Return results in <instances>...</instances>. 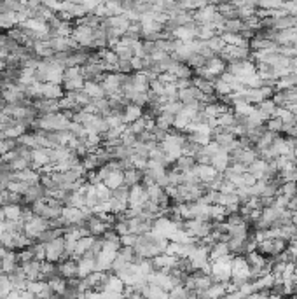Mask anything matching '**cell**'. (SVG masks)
Wrapping results in <instances>:
<instances>
[{"instance_id":"6da1fadb","label":"cell","mask_w":297,"mask_h":299,"mask_svg":"<svg viewBox=\"0 0 297 299\" xmlns=\"http://www.w3.org/2000/svg\"><path fill=\"white\" fill-rule=\"evenodd\" d=\"M70 37L79 44V47H86V49H93V42H95V30L84 27V25H75L73 23L72 34Z\"/></svg>"},{"instance_id":"7a4b0ae2","label":"cell","mask_w":297,"mask_h":299,"mask_svg":"<svg viewBox=\"0 0 297 299\" xmlns=\"http://www.w3.org/2000/svg\"><path fill=\"white\" fill-rule=\"evenodd\" d=\"M47 229H49V221H46V219L42 217H37V215H33V217L25 224V234H27L30 240H33V242H37L40 234Z\"/></svg>"},{"instance_id":"3957f363","label":"cell","mask_w":297,"mask_h":299,"mask_svg":"<svg viewBox=\"0 0 297 299\" xmlns=\"http://www.w3.org/2000/svg\"><path fill=\"white\" fill-rule=\"evenodd\" d=\"M65 259V240L58 238L51 243H46V261L58 264L60 261Z\"/></svg>"},{"instance_id":"277c9868","label":"cell","mask_w":297,"mask_h":299,"mask_svg":"<svg viewBox=\"0 0 297 299\" xmlns=\"http://www.w3.org/2000/svg\"><path fill=\"white\" fill-rule=\"evenodd\" d=\"M56 268H58V276H62L65 280L79 278V259H75V257L60 261L58 264H56Z\"/></svg>"},{"instance_id":"5b68a950","label":"cell","mask_w":297,"mask_h":299,"mask_svg":"<svg viewBox=\"0 0 297 299\" xmlns=\"http://www.w3.org/2000/svg\"><path fill=\"white\" fill-rule=\"evenodd\" d=\"M101 86H103L107 96L123 93V91H121V86H123V75H121V74H117V72L107 74V75H105V79H103V82H101Z\"/></svg>"},{"instance_id":"8992f818","label":"cell","mask_w":297,"mask_h":299,"mask_svg":"<svg viewBox=\"0 0 297 299\" xmlns=\"http://www.w3.org/2000/svg\"><path fill=\"white\" fill-rule=\"evenodd\" d=\"M33 107L37 109L39 115H49V114H60L62 112V104L60 100H37L33 102Z\"/></svg>"},{"instance_id":"52a82bcc","label":"cell","mask_w":297,"mask_h":299,"mask_svg":"<svg viewBox=\"0 0 297 299\" xmlns=\"http://www.w3.org/2000/svg\"><path fill=\"white\" fill-rule=\"evenodd\" d=\"M47 194V191L44 189L42 184H35V186H30L28 191L23 194V207H32L33 203L44 199Z\"/></svg>"},{"instance_id":"ba28073f","label":"cell","mask_w":297,"mask_h":299,"mask_svg":"<svg viewBox=\"0 0 297 299\" xmlns=\"http://www.w3.org/2000/svg\"><path fill=\"white\" fill-rule=\"evenodd\" d=\"M63 96H65V89L62 84H53V82L40 84V98L42 100H62Z\"/></svg>"},{"instance_id":"9c48e42d","label":"cell","mask_w":297,"mask_h":299,"mask_svg":"<svg viewBox=\"0 0 297 299\" xmlns=\"http://www.w3.org/2000/svg\"><path fill=\"white\" fill-rule=\"evenodd\" d=\"M86 227H88L89 234H91L93 238H101L108 229H110V227L107 226V223H105V221H101V219L98 217V215H95V214H93V217L89 219L88 223H86Z\"/></svg>"},{"instance_id":"30bf717a","label":"cell","mask_w":297,"mask_h":299,"mask_svg":"<svg viewBox=\"0 0 297 299\" xmlns=\"http://www.w3.org/2000/svg\"><path fill=\"white\" fill-rule=\"evenodd\" d=\"M147 201V191L142 184L135 186V187L130 189V198H128V203L132 208H140Z\"/></svg>"},{"instance_id":"8fae6325","label":"cell","mask_w":297,"mask_h":299,"mask_svg":"<svg viewBox=\"0 0 297 299\" xmlns=\"http://www.w3.org/2000/svg\"><path fill=\"white\" fill-rule=\"evenodd\" d=\"M16 268H20L16 252H12V250H5V254L2 256V259H0V269H2V273L9 275V273L14 271Z\"/></svg>"},{"instance_id":"7c38bea8","label":"cell","mask_w":297,"mask_h":299,"mask_svg":"<svg viewBox=\"0 0 297 299\" xmlns=\"http://www.w3.org/2000/svg\"><path fill=\"white\" fill-rule=\"evenodd\" d=\"M7 278L12 285V291H25V289H27L28 280H27V276H25L23 269H21V266L20 268H16L14 271L9 273Z\"/></svg>"},{"instance_id":"4fadbf2b","label":"cell","mask_w":297,"mask_h":299,"mask_svg":"<svg viewBox=\"0 0 297 299\" xmlns=\"http://www.w3.org/2000/svg\"><path fill=\"white\" fill-rule=\"evenodd\" d=\"M142 117H143V109L136 107V105H133V104L128 105L123 112V123L126 124V126H130V124H133L135 121H138V119H142Z\"/></svg>"},{"instance_id":"5bb4252c","label":"cell","mask_w":297,"mask_h":299,"mask_svg":"<svg viewBox=\"0 0 297 299\" xmlns=\"http://www.w3.org/2000/svg\"><path fill=\"white\" fill-rule=\"evenodd\" d=\"M143 182V172L136 168H130L124 172V186L128 189L135 187V186H140Z\"/></svg>"},{"instance_id":"9a60e30c","label":"cell","mask_w":297,"mask_h":299,"mask_svg":"<svg viewBox=\"0 0 297 299\" xmlns=\"http://www.w3.org/2000/svg\"><path fill=\"white\" fill-rule=\"evenodd\" d=\"M49 156H47V150L46 149H35L32 152V170L39 172L42 166L49 165Z\"/></svg>"},{"instance_id":"2e32d148","label":"cell","mask_w":297,"mask_h":299,"mask_svg":"<svg viewBox=\"0 0 297 299\" xmlns=\"http://www.w3.org/2000/svg\"><path fill=\"white\" fill-rule=\"evenodd\" d=\"M82 91L93 100V102H97V100H101V98H107V93H105L103 86L101 84H97V82H86Z\"/></svg>"},{"instance_id":"e0dca14e","label":"cell","mask_w":297,"mask_h":299,"mask_svg":"<svg viewBox=\"0 0 297 299\" xmlns=\"http://www.w3.org/2000/svg\"><path fill=\"white\" fill-rule=\"evenodd\" d=\"M14 175H16V181L18 182H25V184H28V186L40 184V173L35 172V170H32V168L25 170V172H18V173H14Z\"/></svg>"},{"instance_id":"ac0fdd59","label":"cell","mask_w":297,"mask_h":299,"mask_svg":"<svg viewBox=\"0 0 297 299\" xmlns=\"http://www.w3.org/2000/svg\"><path fill=\"white\" fill-rule=\"evenodd\" d=\"M95 271H97V259H89V257L79 259V278H86Z\"/></svg>"},{"instance_id":"d6986e66","label":"cell","mask_w":297,"mask_h":299,"mask_svg":"<svg viewBox=\"0 0 297 299\" xmlns=\"http://www.w3.org/2000/svg\"><path fill=\"white\" fill-rule=\"evenodd\" d=\"M54 276H58V268H56V264H54V262H49V261L40 262L39 280L40 282H49V280H53Z\"/></svg>"},{"instance_id":"ffe728a7","label":"cell","mask_w":297,"mask_h":299,"mask_svg":"<svg viewBox=\"0 0 297 299\" xmlns=\"http://www.w3.org/2000/svg\"><path fill=\"white\" fill-rule=\"evenodd\" d=\"M133 88L138 93H149L151 89V81L145 75V72H136L133 74Z\"/></svg>"},{"instance_id":"44dd1931","label":"cell","mask_w":297,"mask_h":299,"mask_svg":"<svg viewBox=\"0 0 297 299\" xmlns=\"http://www.w3.org/2000/svg\"><path fill=\"white\" fill-rule=\"evenodd\" d=\"M21 269H23V273H25V276H27L28 282L39 280V276H40V261L27 262V264L21 266Z\"/></svg>"},{"instance_id":"7402d4cb","label":"cell","mask_w":297,"mask_h":299,"mask_svg":"<svg viewBox=\"0 0 297 299\" xmlns=\"http://www.w3.org/2000/svg\"><path fill=\"white\" fill-rule=\"evenodd\" d=\"M93 242H95V238H93V236L79 238L77 243H75V249H73V257H75V259H81V257L84 256L89 249H91Z\"/></svg>"},{"instance_id":"603a6c76","label":"cell","mask_w":297,"mask_h":299,"mask_svg":"<svg viewBox=\"0 0 297 299\" xmlns=\"http://www.w3.org/2000/svg\"><path fill=\"white\" fill-rule=\"evenodd\" d=\"M124 291H126V285H124V282L121 280L119 276H116L114 273H110L103 292H116V294H124Z\"/></svg>"},{"instance_id":"cb8c5ba5","label":"cell","mask_w":297,"mask_h":299,"mask_svg":"<svg viewBox=\"0 0 297 299\" xmlns=\"http://www.w3.org/2000/svg\"><path fill=\"white\" fill-rule=\"evenodd\" d=\"M196 166V159L191 156H178L177 161H175V165L171 166L173 170H177V172H182V173H187L191 172V170Z\"/></svg>"},{"instance_id":"d4e9b609","label":"cell","mask_w":297,"mask_h":299,"mask_svg":"<svg viewBox=\"0 0 297 299\" xmlns=\"http://www.w3.org/2000/svg\"><path fill=\"white\" fill-rule=\"evenodd\" d=\"M110 191H116L121 186H124V172H110V175L107 177V181L103 182Z\"/></svg>"},{"instance_id":"484cf974","label":"cell","mask_w":297,"mask_h":299,"mask_svg":"<svg viewBox=\"0 0 297 299\" xmlns=\"http://www.w3.org/2000/svg\"><path fill=\"white\" fill-rule=\"evenodd\" d=\"M47 284H49L53 294L58 296V298H62V296L65 294L66 287H68V285H66V280H65V278H62V276H54L53 280H49Z\"/></svg>"},{"instance_id":"4316f807","label":"cell","mask_w":297,"mask_h":299,"mask_svg":"<svg viewBox=\"0 0 297 299\" xmlns=\"http://www.w3.org/2000/svg\"><path fill=\"white\" fill-rule=\"evenodd\" d=\"M173 121H175V115L161 112V114L156 117V126L161 128V130H165V131H171V128H173Z\"/></svg>"},{"instance_id":"83f0119b","label":"cell","mask_w":297,"mask_h":299,"mask_svg":"<svg viewBox=\"0 0 297 299\" xmlns=\"http://www.w3.org/2000/svg\"><path fill=\"white\" fill-rule=\"evenodd\" d=\"M2 212L5 215V221H20L23 207L21 205H7V207L2 208Z\"/></svg>"},{"instance_id":"f1b7e54d","label":"cell","mask_w":297,"mask_h":299,"mask_svg":"<svg viewBox=\"0 0 297 299\" xmlns=\"http://www.w3.org/2000/svg\"><path fill=\"white\" fill-rule=\"evenodd\" d=\"M16 257H18V264L23 266L30 261H35V254H33V245L28 247V249H23L20 252H16Z\"/></svg>"},{"instance_id":"f546056e","label":"cell","mask_w":297,"mask_h":299,"mask_svg":"<svg viewBox=\"0 0 297 299\" xmlns=\"http://www.w3.org/2000/svg\"><path fill=\"white\" fill-rule=\"evenodd\" d=\"M46 289H47V282L35 280V282H28V284H27V291L30 292V294H33L35 298L42 294V292L46 291Z\"/></svg>"},{"instance_id":"4dcf8cb0","label":"cell","mask_w":297,"mask_h":299,"mask_svg":"<svg viewBox=\"0 0 297 299\" xmlns=\"http://www.w3.org/2000/svg\"><path fill=\"white\" fill-rule=\"evenodd\" d=\"M12 292V285L5 273H0V299H5Z\"/></svg>"},{"instance_id":"1f68e13d","label":"cell","mask_w":297,"mask_h":299,"mask_svg":"<svg viewBox=\"0 0 297 299\" xmlns=\"http://www.w3.org/2000/svg\"><path fill=\"white\" fill-rule=\"evenodd\" d=\"M126 131L130 135H133V137H138V135H142L143 131H145V119H138V121H135L133 124H130V126H126Z\"/></svg>"},{"instance_id":"d6a6232c","label":"cell","mask_w":297,"mask_h":299,"mask_svg":"<svg viewBox=\"0 0 297 299\" xmlns=\"http://www.w3.org/2000/svg\"><path fill=\"white\" fill-rule=\"evenodd\" d=\"M95 187H97V196H98V199H100V203L110 201V198H112V191H110L107 186L98 184V186H95Z\"/></svg>"},{"instance_id":"836d02e7","label":"cell","mask_w":297,"mask_h":299,"mask_svg":"<svg viewBox=\"0 0 297 299\" xmlns=\"http://www.w3.org/2000/svg\"><path fill=\"white\" fill-rule=\"evenodd\" d=\"M182 107L184 105L180 104V102H168V104L163 105V111L165 114H170V115H178V112L182 111Z\"/></svg>"},{"instance_id":"e575fe53","label":"cell","mask_w":297,"mask_h":299,"mask_svg":"<svg viewBox=\"0 0 297 299\" xmlns=\"http://www.w3.org/2000/svg\"><path fill=\"white\" fill-rule=\"evenodd\" d=\"M116 72L121 74V75H132V74H135V72H133L132 62H124V60H119V62H117Z\"/></svg>"},{"instance_id":"d590c367","label":"cell","mask_w":297,"mask_h":299,"mask_svg":"<svg viewBox=\"0 0 297 299\" xmlns=\"http://www.w3.org/2000/svg\"><path fill=\"white\" fill-rule=\"evenodd\" d=\"M28 187H30V186L25 184V182H18V181H14V182H11V184H9L7 191H9V192H14V194L23 196L25 192L28 191Z\"/></svg>"},{"instance_id":"8d00e7d4","label":"cell","mask_w":297,"mask_h":299,"mask_svg":"<svg viewBox=\"0 0 297 299\" xmlns=\"http://www.w3.org/2000/svg\"><path fill=\"white\" fill-rule=\"evenodd\" d=\"M82 77V69L79 67H72V69H66L63 72V81H72V79H79Z\"/></svg>"},{"instance_id":"74e56055","label":"cell","mask_w":297,"mask_h":299,"mask_svg":"<svg viewBox=\"0 0 297 299\" xmlns=\"http://www.w3.org/2000/svg\"><path fill=\"white\" fill-rule=\"evenodd\" d=\"M101 240L107 243H117V245H121V236L114 229H108L107 233L101 236Z\"/></svg>"},{"instance_id":"f35d334b","label":"cell","mask_w":297,"mask_h":299,"mask_svg":"<svg viewBox=\"0 0 297 299\" xmlns=\"http://www.w3.org/2000/svg\"><path fill=\"white\" fill-rule=\"evenodd\" d=\"M5 299H35V296L25 289V291H12Z\"/></svg>"},{"instance_id":"ab89813d","label":"cell","mask_w":297,"mask_h":299,"mask_svg":"<svg viewBox=\"0 0 297 299\" xmlns=\"http://www.w3.org/2000/svg\"><path fill=\"white\" fill-rule=\"evenodd\" d=\"M136 242H138L136 234H124V236H121V247H135Z\"/></svg>"},{"instance_id":"60d3db41","label":"cell","mask_w":297,"mask_h":299,"mask_svg":"<svg viewBox=\"0 0 297 299\" xmlns=\"http://www.w3.org/2000/svg\"><path fill=\"white\" fill-rule=\"evenodd\" d=\"M151 91L154 93V95H158V96H163V95H165V84H163L159 79L151 81Z\"/></svg>"}]
</instances>
